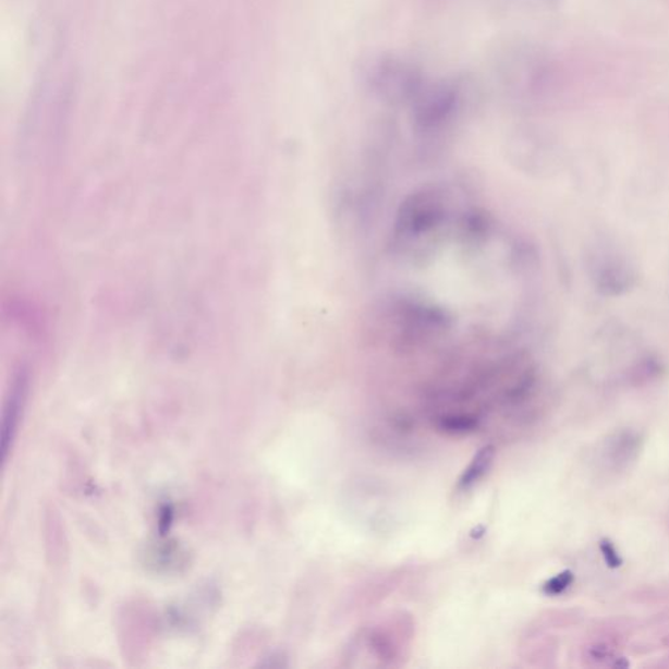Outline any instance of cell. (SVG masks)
<instances>
[{"label":"cell","instance_id":"3","mask_svg":"<svg viewBox=\"0 0 669 669\" xmlns=\"http://www.w3.org/2000/svg\"><path fill=\"white\" fill-rule=\"evenodd\" d=\"M364 81L374 95L390 104L413 102L425 87L422 70L397 56L374 58Z\"/></svg>","mask_w":669,"mask_h":669},{"label":"cell","instance_id":"1","mask_svg":"<svg viewBox=\"0 0 669 669\" xmlns=\"http://www.w3.org/2000/svg\"><path fill=\"white\" fill-rule=\"evenodd\" d=\"M498 74L504 88L528 98L554 95L565 89L569 83L568 71L560 62L530 46L504 51L498 63Z\"/></svg>","mask_w":669,"mask_h":669},{"label":"cell","instance_id":"5","mask_svg":"<svg viewBox=\"0 0 669 669\" xmlns=\"http://www.w3.org/2000/svg\"><path fill=\"white\" fill-rule=\"evenodd\" d=\"M28 372L24 367H20L15 378L12 380L9 396L5 398L3 416H2V433H0V439H2V462L3 465L9 461L10 451L13 442L17 436L20 426V419L23 416V410L26 400V393H28Z\"/></svg>","mask_w":669,"mask_h":669},{"label":"cell","instance_id":"9","mask_svg":"<svg viewBox=\"0 0 669 669\" xmlns=\"http://www.w3.org/2000/svg\"><path fill=\"white\" fill-rule=\"evenodd\" d=\"M574 581V574L570 570H563V572L544 583L543 593L548 596H560L573 586Z\"/></svg>","mask_w":669,"mask_h":669},{"label":"cell","instance_id":"7","mask_svg":"<svg viewBox=\"0 0 669 669\" xmlns=\"http://www.w3.org/2000/svg\"><path fill=\"white\" fill-rule=\"evenodd\" d=\"M666 364L658 354H642L638 360L627 370L625 377L629 384L641 386L654 382L665 376Z\"/></svg>","mask_w":669,"mask_h":669},{"label":"cell","instance_id":"2","mask_svg":"<svg viewBox=\"0 0 669 669\" xmlns=\"http://www.w3.org/2000/svg\"><path fill=\"white\" fill-rule=\"evenodd\" d=\"M586 273L594 291L605 299L627 296L638 284V270L618 242L598 235L586 247Z\"/></svg>","mask_w":669,"mask_h":669},{"label":"cell","instance_id":"6","mask_svg":"<svg viewBox=\"0 0 669 669\" xmlns=\"http://www.w3.org/2000/svg\"><path fill=\"white\" fill-rule=\"evenodd\" d=\"M642 450V438L637 431L620 430L608 437L601 459L615 472L624 471L637 461Z\"/></svg>","mask_w":669,"mask_h":669},{"label":"cell","instance_id":"10","mask_svg":"<svg viewBox=\"0 0 669 669\" xmlns=\"http://www.w3.org/2000/svg\"><path fill=\"white\" fill-rule=\"evenodd\" d=\"M599 549L603 557V560L607 563L608 568L619 569L624 563L621 555L619 554L618 548H616L615 544L611 540L603 539L599 543Z\"/></svg>","mask_w":669,"mask_h":669},{"label":"cell","instance_id":"4","mask_svg":"<svg viewBox=\"0 0 669 669\" xmlns=\"http://www.w3.org/2000/svg\"><path fill=\"white\" fill-rule=\"evenodd\" d=\"M462 87L457 82L443 81L441 83L425 85L422 94L416 98V115L419 123L425 126H435L454 113L461 104Z\"/></svg>","mask_w":669,"mask_h":669},{"label":"cell","instance_id":"8","mask_svg":"<svg viewBox=\"0 0 669 669\" xmlns=\"http://www.w3.org/2000/svg\"><path fill=\"white\" fill-rule=\"evenodd\" d=\"M495 454V448L490 445L484 446L483 449L478 450L475 457L472 458L467 469L463 471L461 478H459L458 489L462 491L470 490L481 483L485 475L488 474L491 465H494Z\"/></svg>","mask_w":669,"mask_h":669}]
</instances>
